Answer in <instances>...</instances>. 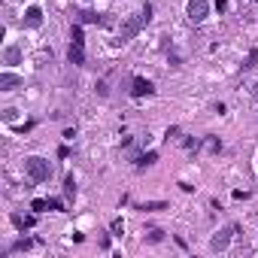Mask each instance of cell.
Here are the masks:
<instances>
[{
    "label": "cell",
    "mask_w": 258,
    "mask_h": 258,
    "mask_svg": "<svg viewBox=\"0 0 258 258\" xmlns=\"http://www.w3.org/2000/svg\"><path fill=\"white\" fill-rule=\"evenodd\" d=\"M67 58H70V64H85V36H82V27L79 24L73 27V33H70Z\"/></svg>",
    "instance_id": "1"
},
{
    "label": "cell",
    "mask_w": 258,
    "mask_h": 258,
    "mask_svg": "<svg viewBox=\"0 0 258 258\" xmlns=\"http://www.w3.org/2000/svg\"><path fill=\"white\" fill-rule=\"evenodd\" d=\"M24 170H27V176H30L33 182H46V179L52 176L49 161H46V158H40V155H30V158L24 161Z\"/></svg>",
    "instance_id": "2"
},
{
    "label": "cell",
    "mask_w": 258,
    "mask_h": 258,
    "mask_svg": "<svg viewBox=\"0 0 258 258\" xmlns=\"http://www.w3.org/2000/svg\"><path fill=\"white\" fill-rule=\"evenodd\" d=\"M186 15H189V21H192V24H201V21L210 15V0H189Z\"/></svg>",
    "instance_id": "3"
},
{
    "label": "cell",
    "mask_w": 258,
    "mask_h": 258,
    "mask_svg": "<svg viewBox=\"0 0 258 258\" xmlns=\"http://www.w3.org/2000/svg\"><path fill=\"white\" fill-rule=\"evenodd\" d=\"M146 21H149V18H146L143 12H140V15H134V18H128V21L122 24V36H119V40H122V43H128V40H134V36L140 33V27H143Z\"/></svg>",
    "instance_id": "4"
},
{
    "label": "cell",
    "mask_w": 258,
    "mask_h": 258,
    "mask_svg": "<svg viewBox=\"0 0 258 258\" xmlns=\"http://www.w3.org/2000/svg\"><path fill=\"white\" fill-rule=\"evenodd\" d=\"M234 231H237V228L231 225V228H222L219 234H213L210 249H213V252H225V249H228V243H231V234H234Z\"/></svg>",
    "instance_id": "5"
},
{
    "label": "cell",
    "mask_w": 258,
    "mask_h": 258,
    "mask_svg": "<svg viewBox=\"0 0 258 258\" xmlns=\"http://www.w3.org/2000/svg\"><path fill=\"white\" fill-rule=\"evenodd\" d=\"M40 24H43V9L40 6L24 9V27H40Z\"/></svg>",
    "instance_id": "6"
},
{
    "label": "cell",
    "mask_w": 258,
    "mask_h": 258,
    "mask_svg": "<svg viewBox=\"0 0 258 258\" xmlns=\"http://www.w3.org/2000/svg\"><path fill=\"white\" fill-rule=\"evenodd\" d=\"M21 85V76L15 73H0V91H15Z\"/></svg>",
    "instance_id": "7"
},
{
    "label": "cell",
    "mask_w": 258,
    "mask_h": 258,
    "mask_svg": "<svg viewBox=\"0 0 258 258\" xmlns=\"http://www.w3.org/2000/svg\"><path fill=\"white\" fill-rule=\"evenodd\" d=\"M152 91H155V85L149 79H134V88H131L134 97H146V94H152Z\"/></svg>",
    "instance_id": "8"
},
{
    "label": "cell",
    "mask_w": 258,
    "mask_h": 258,
    "mask_svg": "<svg viewBox=\"0 0 258 258\" xmlns=\"http://www.w3.org/2000/svg\"><path fill=\"white\" fill-rule=\"evenodd\" d=\"M3 64H9V67L21 64V49H18V46H6V52H3Z\"/></svg>",
    "instance_id": "9"
},
{
    "label": "cell",
    "mask_w": 258,
    "mask_h": 258,
    "mask_svg": "<svg viewBox=\"0 0 258 258\" xmlns=\"http://www.w3.org/2000/svg\"><path fill=\"white\" fill-rule=\"evenodd\" d=\"M33 222H36L33 216H12V225L21 228V231H24V228H33Z\"/></svg>",
    "instance_id": "10"
},
{
    "label": "cell",
    "mask_w": 258,
    "mask_h": 258,
    "mask_svg": "<svg viewBox=\"0 0 258 258\" xmlns=\"http://www.w3.org/2000/svg\"><path fill=\"white\" fill-rule=\"evenodd\" d=\"M79 21H82V24H97L100 15H97L94 9H85V12H79Z\"/></svg>",
    "instance_id": "11"
},
{
    "label": "cell",
    "mask_w": 258,
    "mask_h": 258,
    "mask_svg": "<svg viewBox=\"0 0 258 258\" xmlns=\"http://www.w3.org/2000/svg\"><path fill=\"white\" fill-rule=\"evenodd\" d=\"M64 195H67V198H76V179H73V176L64 179Z\"/></svg>",
    "instance_id": "12"
},
{
    "label": "cell",
    "mask_w": 258,
    "mask_h": 258,
    "mask_svg": "<svg viewBox=\"0 0 258 258\" xmlns=\"http://www.w3.org/2000/svg\"><path fill=\"white\" fill-rule=\"evenodd\" d=\"M140 210H146V213H158V210H167V204H164V201H149V204H143Z\"/></svg>",
    "instance_id": "13"
},
{
    "label": "cell",
    "mask_w": 258,
    "mask_h": 258,
    "mask_svg": "<svg viewBox=\"0 0 258 258\" xmlns=\"http://www.w3.org/2000/svg\"><path fill=\"white\" fill-rule=\"evenodd\" d=\"M155 158H158L155 152H146V155H140V158H137V167H146V164H155Z\"/></svg>",
    "instance_id": "14"
},
{
    "label": "cell",
    "mask_w": 258,
    "mask_h": 258,
    "mask_svg": "<svg viewBox=\"0 0 258 258\" xmlns=\"http://www.w3.org/2000/svg\"><path fill=\"white\" fill-rule=\"evenodd\" d=\"M30 246H33V240H18V243H12V252H24Z\"/></svg>",
    "instance_id": "15"
},
{
    "label": "cell",
    "mask_w": 258,
    "mask_h": 258,
    "mask_svg": "<svg viewBox=\"0 0 258 258\" xmlns=\"http://www.w3.org/2000/svg\"><path fill=\"white\" fill-rule=\"evenodd\" d=\"M109 228H113V234H116V237H122V234H125V222H122V219H116V222L109 225Z\"/></svg>",
    "instance_id": "16"
},
{
    "label": "cell",
    "mask_w": 258,
    "mask_h": 258,
    "mask_svg": "<svg viewBox=\"0 0 258 258\" xmlns=\"http://www.w3.org/2000/svg\"><path fill=\"white\" fill-rule=\"evenodd\" d=\"M255 61H258V49H252V52H249V58H246V64H243V70H249V67H255Z\"/></svg>",
    "instance_id": "17"
},
{
    "label": "cell",
    "mask_w": 258,
    "mask_h": 258,
    "mask_svg": "<svg viewBox=\"0 0 258 258\" xmlns=\"http://www.w3.org/2000/svg\"><path fill=\"white\" fill-rule=\"evenodd\" d=\"M30 210H33V213H43V210H49V201H33Z\"/></svg>",
    "instance_id": "18"
},
{
    "label": "cell",
    "mask_w": 258,
    "mask_h": 258,
    "mask_svg": "<svg viewBox=\"0 0 258 258\" xmlns=\"http://www.w3.org/2000/svg\"><path fill=\"white\" fill-rule=\"evenodd\" d=\"M161 237H164V231H158V228H155V231H149V243H158Z\"/></svg>",
    "instance_id": "19"
},
{
    "label": "cell",
    "mask_w": 258,
    "mask_h": 258,
    "mask_svg": "<svg viewBox=\"0 0 258 258\" xmlns=\"http://www.w3.org/2000/svg\"><path fill=\"white\" fill-rule=\"evenodd\" d=\"M15 119V109H3V122H12Z\"/></svg>",
    "instance_id": "20"
},
{
    "label": "cell",
    "mask_w": 258,
    "mask_h": 258,
    "mask_svg": "<svg viewBox=\"0 0 258 258\" xmlns=\"http://www.w3.org/2000/svg\"><path fill=\"white\" fill-rule=\"evenodd\" d=\"M252 94H255V97H258V82H255V91H252Z\"/></svg>",
    "instance_id": "21"
}]
</instances>
